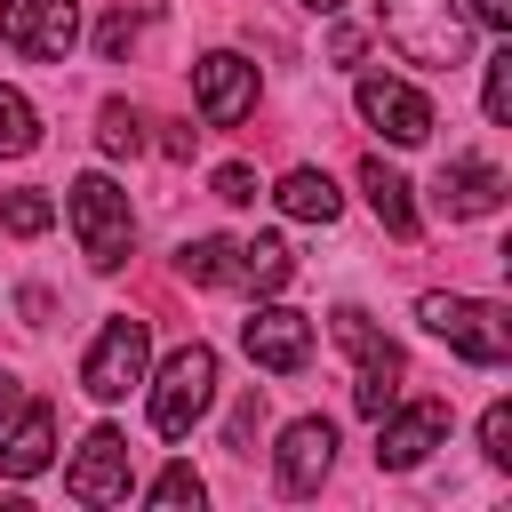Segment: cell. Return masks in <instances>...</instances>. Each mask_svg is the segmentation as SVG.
<instances>
[{"mask_svg": "<svg viewBox=\"0 0 512 512\" xmlns=\"http://www.w3.org/2000/svg\"><path fill=\"white\" fill-rule=\"evenodd\" d=\"M176 272H184V280H200V288H216V280H232V240H216V232H200V240H184V248H176Z\"/></svg>", "mask_w": 512, "mask_h": 512, "instance_id": "obj_19", "label": "cell"}, {"mask_svg": "<svg viewBox=\"0 0 512 512\" xmlns=\"http://www.w3.org/2000/svg\"><path fill=\"white\" fill-rule=\"evenodd\" d=\"M64 488H72L80 504H120V496H128V440H120L112 424H96V432L80 440V456L64 464Z\"/></svg>", "mask_w": 512, "mask_h": 512, "instance_id": "obj_13", "label": "cell"}, {"mask_svg": "<svg viewBox=\"0 0 512 512\" xmlns=\"http://www.w3.org/2000/svg\"><path fill=\"white\" fill-rule=\"evenodd\" d=\"M464 16L488 24V32H512V0H464Z\"/></svg>", "mask_w": 512, "mask_h": 512, "instance_id": "obj_27", "label": "cell"}, {"mask_svg": "<svg viewBox=\"0 0 512 512\" xmlns=\"http://www.w3.org/2000/svg\"><path fill=\"white\" fill-rule=\"evenodd\" d=\"M216 408V352L208 344H176L152 376V432L160 440H184L200 416Z\"/></svg>", "mask_w": 512, "mask_h": 512, "instance_id": "obj_4", "label": "cell"}, {"mask_svg": "<svg viewBox=\"0 0 512 512\" xmlns=\"http://www.w3.org/2000/svg\"><path fill=\"white\" fill-rule=\"evenodd\" d=\"M384 40H392L408 64L456 72L464 48H472V16L448 8V0H384Z\"/></svg>", "mask_w": 512, "mask_h": 512, "instance_id": "obj_2", "label": "cell"}, {"mask_svg": "<svg viewBox=\"0 0 512 512\" xmlns=\"http://www.w3.org/2000/svg\"><path fill=\"white\" fill-rule=\"evenodd\" d=\"M440 440H448V408H440V400H408V408L392 400V408L376 416V464H384V472H416Z\"/></svg>", "mask_w": 512, "mask_h": 512, "instance_id": "obj_7", "label": "cell"}, {"mask_svg": "<svg viewBox=\"0 0 512 512\" xmlns=\"http://www.w3.org/2000/svg\"><path fill=\"white\" fill-rule=\"evenodd\" d=\"M0 40L16 56H72L80 0H0Z\"/></svg>", "mask_w": 512, "mask_h": 512, "instance_id": "obj_8", "label": "cell"}, {"mask_svg": "<svg viewBox=\"0 0 512 512\" xmlns=\"http://www.w3.org/2000/svg\"><path fill=\"white\" fill-rule=\"evenodd\" d=\"M232 280H240V288H256V296H272V288H288V280H296V256H288V240H272V232H256L248 248H232Z\"/></svg>", "mask_w": 512, "mask_h": 512, "instance_id": "obj_17", "label": "cell"}, {"mask_svg": "<svg viewBox=\"0 0 512 512\" xmlns=\"http://www.w3.org/2000/svg\"><path fill=\"white\" fill-rule=\"evenodd\" d=\"M144 496H152V504H200L208 488H200V472H192V464H168V472H160Z\"/></svg>", "mask_w": 512, "mask_h": 512, "instance_id": "obj_25", "label": "cell"}, {"mask_svg": "<svg viewBox=\"0 0 512 512\" xmlns=\"http://www.w3.org/2000/svg\"><path fill=\"white\" fill-rule=\"evenodd\" d=\"M336 344L360 360V384H352V400H360V416H384L392 400H400V376H408V360H400V344L392 336H376L368 328V312H336Z\"/></svg>", "mask_w": 512, "mask_h": 512, "instance_id": "obj_5", "label": "cell"}, {"mask_svg": "<svg viewBox=\"0 0 512 512\" xmlns=\"http://www.w3.org/2000/svg\"><path fill=\"white\" fill-rule=\"evenodd\" d=\"M48 456H56V416H48L40 400H24V408L0 424V472H8V480H32V472H48Z\"/></svg>", "mask_w": 512, "mask_h": 512, "instance_id": "obj_14", "label": "cell"}, {"mask_svg": "<svg viewBox=\"0 0 512 512\" xmlns=\"http://www.w3.org/2000/svg\"><path fill=\"white\" fill-rule=\"evenodd\" d=\"M416 320H424L448 352H464L472 368H504V360H512V320H504V304H488V296L432 288V296L416 304Z\"/></svg>", "mask_w": 512, "mask_h": 512, "instance_id": "obj_1", "label": "cell"}, {"mask_svg": "<svg viewBox=\"0 0 512 512\" xmlns=\"http://www.w3.org/2000/svg\"><path fill=\"white\" fill-rule=\"evenodd\" d=\"M128 40H136V24H128V16H112V24H104V32H96V48H104V56H120V48H128Z\"/></svg>", "mask_w": 512, "mask_h": 512, "instance_id": "obj_28", "label": "cell"}, {"mask_svg": "<svg viewBox=\"0 0 512 512\" xmlns=\"http://www.w3.org/2000/svg\"><path fill=\"white\" fill-rule=\"evenodd\" d=\"M480 112H488L496 128L512 120V48H504V56H488V88H480Z\"/></svg>", "mask_w": 512, "mask_h": 512, "instance_id": "obj_23", "label": "cell"}, {"mask_svg": "<svg viewBox=\"0 0 512 512\" xmlns=\"http://www.w3.org/2000/svg\"><path fill=\"white\" fill-rule=\"evenodd\" d=\"M0 224H8L16 240H40V232L56 224V200H48V192H8V200H0Z\"/></svg>", "mask_w": 512, "mask_h": 512, "instance_id": "obj_21", "label": "cell"}, {"mask_svg": "<svg viewBox=\"0 0 512 512\" xmlns=\"http://www.w3.org/2000/svg\"><path fill=\"white\" fill-rule=\"evenodd\" d=\"M192 96H200V120H208V128H232V120H248V104H256V64L232 56V48H216V56L192 64Z\"/></svg>", "mask_w": 512, "mask_h": 512, "instance_id": "obj_11", "label": "cell"}, {"mask_svg": "<svg viewBox=\"0 0 512 512\" xmlns=\"http://www.w3.org/2000/svg\"><path fill=\"white\" fill-rule=\"evenodd\" d=\"M256 192H264V184H256V168H240V160H224V168H216V200H232V208H248Z\"/></svg>", "mask_w": 512, "mask_h": 512, "instance_id": "obj_26", "label": "cell"}, {"mask_svg": "<svg viewBox=\"0 0 512 512\" xmlns=\"http://www.w3.org/2000/svg\"><path fill=\"white\" fill-rule=\"evenodd\" d=\"M304 8H312V16H336V8H344V0H304Z\"/></svg>", "mask_w": 512, "mask_h": 512, "instance_id": "obj_30", "label": "cell"}, {"mask_svg": "<svg viewBox=\"0 0 512 512\" xmlns=\"http://www.w3.org/2000/svg\"><path fill=\"white\" fill-rule=\"evenodd\" d=\"M328 464H336V424H328V416H296V424L280 432L272 480H280V496H312V488L328 480Z\"/></svg>", "mask_w": 512, "mask_h": 512, "instance_id": "obj_12", "label": "cell"}, {"mask_svg": "<svg viewBox=\"0 0 512 512\" xmlns=\"http://www.w3.org/2000/svg\"><path fill=\"white\" fill-rule=\"evenodd\" d=\"M360 192H368V208H376V224H384L392 240H416V232H424V216H416V184H408L392 160H360Z\"/></svg>", "mask_w": 512, "mask_h": 512, "instance_id": "obj_16", "label": "cell"}, {"mask_svg": "<svg viewBox=\"0 0 512 512\" xmlns=\"http://www.w3.org/2000/svg\"><path fill=\"white\" fill-rule=\"evenodd\" d=\"M480 448H488V464L512 472V400H496V408L480 416Z\"/></svg>", "mask_w": 512, "mask_h": 512, "instance_id": "obj_24", "label": "cell"}, {"mask_svg": "<svg viewBox=\"0 0 512 512\" xmlns=\"http://www.w3.org/2000/svg\"><path fill=\"white\" fill-rule=\"evenodd\" d=\"M272 200H280L288 216H304V224H336V208H344V192L328 184V168H288Z\"/></svg>", "mask_w": 512, "mask_h": 512, "instance_id": "obj_18", "label": "cell"}, {"mask_svg": "<svg viewBox=\"0 0 512 512\" xmlns=\"http://www.w3.org/2000/svg\"><path fill=\"white\" fill-rule=\"evenodd\" d=\"M32 144H40L32 96H24V88H0V160H16V152H32Z\"/></svg>", "mask_w": 512, "mask_h": 512, "instance_id": "obj_20", "label": "cell"}, {"mask_svg": "<svg viewBox=\"0 0 512 512\" xmlns=\"http://www.w3.org/2000/svg\"><path fill=\"white\" fill-rule=\"evenodd\" d=\"M144 360H152V336H144V320H104L96 328V344H88V360H80V384H88V400H128V384H144Z\"/></svg>", "mask_w": 512, "mask_h": 512, "instance_id": "obj_6", "label": "cell"}, {"mask_svg": "<svg viewBox=\"0 0 512 512\" xmlns=\"http://www.w3.org/2000/svg\"><path fill=\"white\" fill-rule=\"evenodd\" d=\"M72 232H80V256L96 264V272H120L128 264V240H136V216H128V192L104 176V168H88L80 184H72Z\"/></svg>", "mask_w": 512, "mask_h": 512, "instance_id": "obj_3", "label": "cell"}, {"mask_svg": "<svg viewBox=\"0 0 512 512\" xmlns=\"http://www.w3.org/2000/svg\"><path fill=\"white\" fill-rule=\"evenodd\" d=\"M16 408H24V384H16V376H8V368H0V424H8V416H16Z\"/></svg>", "mask_w": 512, "mask_h": 512, "instance_id": "obj_29", "label": "cell"}, {"mask_svg": "<svg viewBox=\"0 0 512 512\" xmlns=\"http://www.w3.org/2000/svg\"><path fill=\"white\" fill-rule=\"evenodd\" d=\"M448 216H488L496 200H504V168L496 160H480V152H464V160H448L440 168V192H432Z\"/></svg>", "mask_w": 512, "mask_h": 512, "instance_id": "obj_15", "label": "cell"}, {"mask_svg": "<svg viewBox=\"0 0 512 512\" xmlns=\"http://www.w3.org/2000/svg\"><path fill=\"white\" fill-rule=\"evenodd\" d=\"M240 344H248V360H256V368L296 376V368L312 360V320H304L296 304H256V312H248V328H240Z\"/></svg>", "mask_w": 512, "mask_h": 512, "instance_id": "obj_10", "label": "cell"}, {"mask_svg": "<svg viewBox=\"0 0 512 512\" xmlns=\"http://www.w3.org/2000/svg\"><path fill=\"white\" fill-rule=\"evenodd\" d=\"M96 136H104V152H136V144H144V112L112 96V104L96 112Z\"/></svg>", "mask_w": 512, "mask_h": 512, "instance_id": "obj_22", "label": "cell"}, {"mask_svg": "<svg viewBox=\"0 0 512 512\" xmlns=\"http://www.w3.org/2000/svg\"><path fill=\"white\" fill-rule=\"evenodd\" d=\"M360 120L376 136H392V144H424L432 136V96L408 88V80H392V72H368L360 80Z\"/></svg>", "mask_w": 512, "mask_h": 512, "instance_id": "obj_9", "label": "cell"}]
</instances>
